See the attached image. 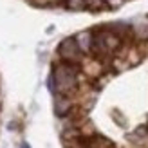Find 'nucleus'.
Here are the masks:
<instances>
[{
	"instance_id": "f257e3e1",
	"label": "nucleus",
	"mask_w": 148,
	"mask_h": 148,
	"mask_svg": "<svg viewBox=\"0 0 148 148\" xmlns=\"http://www.w3.org/2000/svg\"><path fill=\"white\" fill-rule=\"evenodd\" d=\"M58 58L63 60V62H71V63H79L81 62L83 53H81V49L78 47L74 36H69V38L60 42V45H58Z\"/></svg>"
},
{
	"instance_id": "f03ea898",
	"label": "nucleus",
	"mask_w": 148,
	"mask_h": 148,
	"mask_svg": "<svg viewBox=\"0 0 148 148\" xmlns=\"http://www.w3.org/2000/svg\"><path fill=\"white\" fill-rule=\"evenodd\" d=\"M72 108V99L63 94H54V114L58 117L67 116V112Z\"/></svg>"
},
{
	"instance_id": "7ed1b4c3",
	"label": "nucleus",
	"mask_w": 148,
	"mask_h": 148,
	"mask_svg": "<svg viewBox=\"0 0 148 148\" xmlns=\"http://www.w3.org/2000/svg\"><path fill=\"white\" fill-rule=\"evenodd\" d=\"M20 148H31V146H29L27 143H22V146H20Z\"/></svg>"
}]
</instances>
